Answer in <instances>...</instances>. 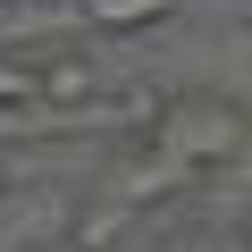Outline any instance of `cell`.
I'll return each instance as SVG.
<instances>
[{"instance_id":"obj_4","label":"cell","mask_w":252,"mask_h":252,"mask_svg":"<svg viewBox=\"0 0 252 252\" xmlns=\"http://www.w3.org/2000/svg\"><path fill=\"white\" fill-rule=\"evenodd\" d=\"M17 101H42V76H34V59L0 51V109H17Z\"/></svg>"},{"instance_id":"obj_2","label":"cell","mask_w":252,"mask_h":252,"mask_svg":"<svg viewBox=\"0 0 252 252\" xmlns=\"http://www.w3.org/2000/svg\"><path fill=\"white\" fill-rule=\"evenodd\" d=\"M185 0H76V17L93 34H143V26H168Z\"/></svg>"},{"instance_id":"obj_5","label":"cell","mask_w":252,"mask_h":252,"mask_svg":"<svg viewBox=\"0 0 252 252\" xmlns=\"http://www.w3.org/2000/svg\"><path fill=\"white\" fill-rule=\"evenodd\" d=\"M0 202H9V160H0Z\"/></svg>"},{"instance_id":"obj_3","label":"cell","mask_w":252,"mask_h":252,"mask_svg":"<svg viewBox=\"0 0 252 252\" xmlns=\"http://www.w3.org/2000/svg\"><path fill=\"white\" fill-rule=\"evenodd\" d=\"M34 76H42V101H84V93L101 84V67H93L84 51H67V59H34Z\"/></svg>"},{"instance_id":"obj_1","label":"cell","mask_w":252,"mask_h":252,"mask_svg":"<svg viewBox=\"0 0 252 252\" xmlns=\"http://www.w3.org/2000/svg\"><path fill=\"white\" fill-rule=\"evenodd\" d=\"M143 152H160L177 177L202 185V177H219L252 152V109L227 101V93H168L143 126Z\"/></svg>"}]
</instances>
